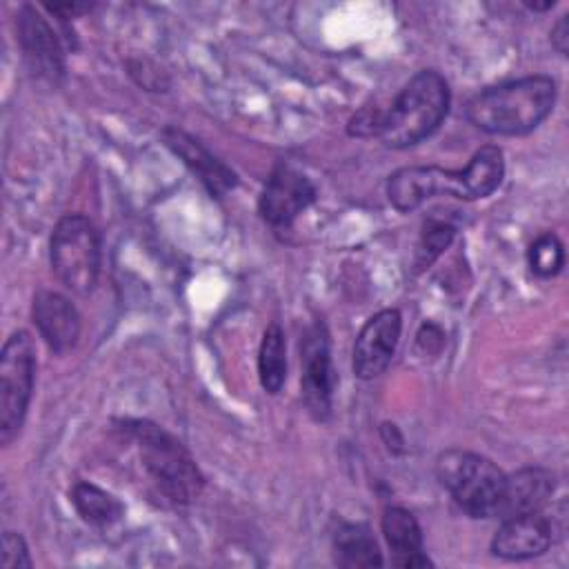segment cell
Listing matches in <instances>:
<instances>
[{"mask_svg": "<svg viewBox=\"0 0 569 569\" xmlns=\"http://www.w3.org/2000/svg\"><path fill=\"white\" fill-rule=\"evenodd\" d=\"M505 176L502 151L493 144L480 147L465 169L442 167H402L389 176L387 198L407 213L433 196H456L462 200H478L491 196Z\"/></svg>", "mask_w": 569, "mask_h": 569, "instance_id": "1", "label": "cell"}, {"mask_svg": "<svg viewBox=\"0 0 569 569\" xmlns=\"http://www.w3.org/2000/svg\"><path fill=\"white\" fill-rule=\"evenodd\" d=\"M556 104V82L549 76H527L476 93L467 120L493 136H522L533 131Z\"/></svg>", "mask_w": 569, "mask_h": 569, "instance_id": "2", "label": "cell"}, {"mask_svg": "<svg viewBox=\"0 0 569 569\" xmlns=\"http://www.w3.org/2000/svg\"><path fill=\"white\" fill-rule=\"evenodd\" d=\"M124 431L164 502L182 507L200 496L204 478L189 449L176 436L149 420H127Z\"/></svg>", "mask_w": 569, "mask_h": 569, "instance_id": "3", "label": "cell"}, {"mask_svg": "<svg viewBox=\"0 0 569 569\" xmlns=\"http://www.w3.org/2000/svg\"><path fill=\"white\" fill-rule=\"evenodd\" d=\"M449 111V84L433 71L425 69L416 73L398 93L393 104L382 111L380 133L385 147L407 149L429 138L447 118Z\"/></svg>", "mask_w": 569, "mask_h": 569, "instance_id": "4", "label": "cell"}, {"mask_svg": "<svg viewBox=\"0 0 569 569\" xmlns=\"http://www.w3.org/2000/svg\"><path fill=\"white\" fill-rule=\"evenodd\" d=\"M436 473L456 505L471 518H493L505 487V473L485 456L449 449L438 456Z\"/></svg>", "mask_w": 569, "mask_h": 569, "instance_id": "5", "label": "cell"}, {"mask_svg": "<svg viewBox=\"0 0 569 569\" xmlns=\"http://www.w3.org/2000/svg\"><path fill=\"white\" fill-rule=\"evenodd\" d=\"M51 269L73 293H89L100 273V236L93 222L80 213L58 220L49 244Z\"/></svg>", "mask_w": 569, "mask_h": 569, "instance_id": "6", "label": "cell"}, {"mask_svg": "<svg viewBox=\"0 0 569 569\" xmlns=\"http://www.w3.org/2000/svg\"><path fill=\"white\" fill-rule=\"evenodd\" d=\"M36 380V347L27 331H13L0 353V442L9 445L22 429Z\"/></svg>", "mask_w": 569, "mask_h": 569, "instance_id": "7", "label": "cell"}, {"mask_svg": "<svg viewBox=\"0 0 569 569\" xmlns=\"http://www.w3.org/2000/svg\"><path fill=\"white\" fill-rule=\"evenodd\" d=\"M300 391L309 413L316 420H327L331 413V398L336 387V373L329 351V333L322 322H313L300 345Z\"/></svg>", "mask_w": 569, "mask_h": 569, "instance_id": "8", "label": "cell"}, {"mask_svg": "<svg viewBox=\"0 0 569 569\" xmlns=\"http://www.w3.org/2000/svg\"><path fill=\"white\" fill-rule=\"evenodd\" d=\"M16 31L31 73L53 84L60 82L64 76V51L47 18L33 4H22L16 16Z\"/></svg>", "mask_w": 569, "mask_h": 569, "instance_id": "9", "label": "cell"}, {"mask_svg": "<svg viewBox=\"0 0 569 569\" xmlns=\"http://www.w3.org/2000/svg\"><path fill=\"white\" fill-rule=\"evenodd\" d=\"M313 200L316 189L309 178L289 164H278L262 187L258 209L271 227H289Z\"/></svg>", "mask_w": 569, "mask_h": 569, "instance_id": "10", "label": "cell"}, {"mask_svg": "<svg viewBox=\"0 0 569 569\" xmlns=\"http://www.w3.org/2000/svg\"><path fill=\"white\" fill-rule=\"evenodd\" d=\"M402 331V316L398 309H382L373 313L360 329L353 345V373L362 380L380 376L398 347Z\"/></svg>", "mask_w": 569, "mask_h": 569, "instance_id": "11", "label": "cell"}, {"mask_svg": "<svg viewBox=\"0 0 569 569\" xmlns=\"http://www.w3.org/2000/svg\"><path fill=\"white\" fill-rule=\"evenodd\" d=\"M553 538L551 522L540 513L505 518L491 538V551L505 560H527L542 556Z\"/></svg>", "mask_w": 569, "mask_h": 569, "instance_id": "12", "label": "cell"}, {"mask_svg": "<svg viewBox=\"0 0 569 569\" xmlns=\"http://www.w3.org/2000/svg\"><path fill=\"white\" fill-rule=\"evenodd\" d=\"M33 322L53 353L69 351L80 336V316L69 298L58 291H38L31 307Z\"/></svg>", "mask_w": 569, "mask_h": 569, "instance_id": "13", "label": "cell"}, {"mask_svg": "<svg viewBox=\"0 0 569 569\" xmlns=\"http://www.w3.org/2000/svg\"><path fill=\"white\" fill-rule=\"evenodd\" d=\"M162 140L193 171V176H198V180L209 189L211 196L222 198L229 189L238 184L236 173L189 133L176 127H167L162 131Z\"/></svg>", "mask_w": 569, "mask_h": 569, "instance_id": "14", "label": "cell"}, {"mask_svg": "<svg viewBox=\"0 0 569 569\" xmlns=\"http://www.w3.org/2000/svg\"><path fill=\"white\" fill-rule=\"evenodd\" d=\"M553 473L540 467H527L511 476H505L502 496L496 518H513L540 511L553 493Z\"/></svg>", "mask_w": 569, "mask_h": 569, "instance_id": "15", "label": "cell"}, {"mask_svg": "<svg viewBox=\"0 0 569 569\" xmlns=\"http://www.w3.org/2000/svg\"><path fill=\"white\" fill-rule=\"evenodd\" d=\"M385 540L393 553L391 562L402 569L431 567L433 562L427 558L422 549V529L411 511L402 507H389L380 520Z\"/></svg>", "mask_w": 569, "mask_h": 569, "instance_id": "16", "label": "cell"}, {"mask_svg": "<svg viewBox=\"0 0 569 569\" xmlns=\"http://www.w3.org/2000/svg\"><path fill=\"white\" fill-rule=\"evenodd\" d=\"M333 556L340 567L347 569H365V567H382L380 547L371 533V529L362 522H345L333 533Z\"/></svg>", "mask_w": 569, "mask_h": 569, "instance_id": "17", "label": "cell"}, {"mask_svg": "<svg viewBox=\"0 0 569 569\" xmlns=\"http://www.w3.org/2000/svg\"><path fill=\"white\" fill-rule=\"evenodd\" d=\"M258 376L267 393H278L287 380V345L278 322H271L260 340Z\"/></svg>", "mask_w": 569, "mask_h": 569, "instance_id": "18", "label": "cell"}, {"mask_svg": "<svg viewBox=\"0 0 569 569\" xmlns=\"http://www.w3.org/2000/svg\"><path fill=\"white\" fill-rule=\"evenodd\" d=\"M71 502H73L78 516L84 522L96 525V527L113 525L124 513V507L116 496L107 493L104 489H100L91 482H78L71 489Z\"/></svg>", "mask_w": 569, "mask_h": 569, "instance_id": "19", "label": "cell"}, {"mask_svg": "<svg viewBox=\"0 0 569 569\" xmlns=\"http://www.w3.org/2000/svg\"><path fill=\"white\" fill-rule=\"evenodd\" d=\"M562 264H565V249L558 236L542 233L529 247V267L536 276L551 278L562 269Z\"/></svg>", "mask_w": 569, "mask_h": 569, "instance_id": "20", "label": "cell"}, {"mask_svg": "<svg viewBox=\"0 0 569 569\" xmlns=\"http://www.w3.org/2000/svg\"><path fill=\"white\" fill-rule=\"evenodd\" d=\"M456 229L445 220H429L420 233V242L416 249V267L427 269L453 240Z\"/></svg>", "mask_w": 569, "mask_h": 569, "instance_id": "21", "label": "cell"}, {"mask_svg": "<svg viewBox=\"0 0 569 569\" xmlns=\"http://www.w3.org/2000/svg\"><path fill=\"white\" fill-rule=\"evenodd\" d=\"M0 565L4 569H29L31 556L24 538L16 531H4L2 533V551H0Z\"/></svg>", "mask_w": 569, "mask_h": 569, "instance_id": "22", "label": "cell"}, {"mask_svg": "<svg viewBox=\"0 0 569 569\" xmlns=\"http://www.w3.org/2000/svg\"><path fill=\"white\" fill-rule=\"evenodd\" d=\"M380 122H382V109L376 107H365L360 109L351 120H349V133L358 138H371L380 133Z\"/></svg>", "mask_w": 569, "mask_h": 569, "instance_id": "23", "label": "cell"}, {"mask_svg": "<svg viewBox=\"0 0 569 569\" xmlns=\"http://www.w3.org/2000/svg\"><path fill=\"white\" fill-rule=\"evenodd\" d=\"M551 44H553L562 56H567V47H569V24H567V16H562V18L556 22V27H553V31H551Z\"/></svg>", "mask_w": 569, "mask_h": 569, "instance_id": "24", "label": "cell"}]
</instances>
